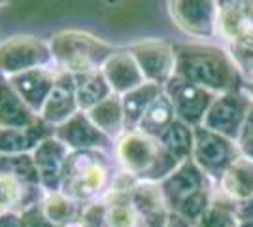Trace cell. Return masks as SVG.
<instances>
[{
  "instance_id": "1",
  "label": "cell",
  "mask_w": 253,
  "mask_h": 227,
  "mask_svg": "<svg viewBox=\"0 0 253 227\" xmlns=\"http://www.w3.org/2000/svg\"><path fill=\"white\" fill-rule=\"evenodd\" d=\"M176 72L195 86L204 87L213 95L244 89V80L232 63L227 47L204 42L174 44Z\"/></svg>"
},
{
  "instance_id": "2",
  "label": "cell",
  "mask_w": 253,
  "mask_h": 227,
  "mask_svg": "<svg viewBox=\"0 0 253 227\" xmlns=\"http://www.w3.org/2000/svg\"><path fill=\"white\" fill-rule=\"evenodd\" d=\"M112 153L119 171L134 176L138 182L161 184L179 165L157 138L146 136L140 131H125L116 140Z\"/></svg>"
},
{
  "instance_id": "3",
  "label": "cell",
  "mask_w": 253,
  "mask_h": 227,
  "mask_svg": "<svg viewBox=\"0 0 253 227\" xmlns=\"http://www.w3.org/2000/svg\"><path fill=\"white\" fill-rule=\"evenodd\" d=\"M114 161L110 151L78 150L66 157L61 191L80 205L102 201L114 180Z\"/></svg>"
},
{
  "instance_id": "4",
  "label": "cell",
  "mask_w": 253,
  "mask_h": 227,
  "mask_svg": "<svg viewBox=\"0 0 253 227\" xmlns=\"http://www.w3.org/2000/svg\"><path fill=\"white\" fill-rule=\"evenodd\" d=\"M49 49L55 68L70 74L98 70L108 61V57L117 51L116 45L84 31H61L53 34Z\"/></svg>"
},
{
  "instance_id": "5",
  "label": "cell",
  "mask_w": 253,
  "mask_h": 227,
  "mask_svg": "<svg viewBox=\"0 0 253 227\" xmlns=\"http://www.w3.org/2000/svg\"><path fill=\"white\" fill-rule=\"evenodd\" d=\"M240 157L238 144L229 140L221 135L206 129V127H195V148H193V161L201 167V171L213 184L221 180L225 171L232 163Z\"/></svg>"
},
{
  "instance_id": "6",
  "label": "cell",
  "mask_w": 253,
  "mask_h": 227,
  "mask_svg": "<svg viewBox=\"0 0 253 227\" xmlns=\"http://www.w3.org/2000/svg\"><path fill=\"white\" fill-rule=\"evenodd\" d=\"M53 65L49 42L36 36H13L0 44V74L11 78L32 68Z\"/></svg>"
},
{
  "instance_id": "7",
  "label": "cell",
  "mask_w": 253,
  "mask_h": 227,
  "mask_svg": "<svg viewBox=\"0 0 253 227\" xmlns=\"http://www.w3.org/2000/svg\"><path fill=\"white\" fill-rule=\"evenodd\" d=\"M252 108L253 100L246 93V89L217 95L202 121V127L236 142Z\"/></svg>"
},
{
  "instance_id": "8",
  "label": "cell",
  "mask_w": 253,
  "mask_h": 227,
  "mask_svg": "<svg viewBox=\"0 0 253 227\" xmlns=\"http://www.w3.org/2000/svg\"><path fill=\"white\" fill-rule=\"evenodd\" d=\"M169 13L174 25L187 36L210 40L219 34V8L215 0H169Z\"/></svg>"
},
{
  "instance_id": "9",
  "label": "cell",
  "mask_w": 253,
  "mask_h": 227,
  "mask_svg": "<svg viewBox=\"0 0 253 227\" xmlns=\"http://www.w3.org/2000/svg\"><path fill=\"white\" fill-rule=\"evenodd\" d=\"M163 89L174 106L176 118L191 127H201L213 98L217 97L204 87L195 86L179 76H172Z\"/></svg>"
},
{
  "instance_id": "10",
  "label": "cell",
  "mask_w": 253,
  "mask_h": 227,
  "mask_svg": "<svg viewBox=\"0 0 253 227\" xmlns=\"http://www.w3.org/2000/svg\"><path fill=\"white\" fill-rule=\"evenodd\" d=\"M159 185H161V191L165 195L170 212H176L191 197L213 189L210 178L202 173L201 167L193 161V157L179 163L176 171L169 174Z\"/></svg>"
},
{
  "instance_id": "11",
  "label": "cell",
  "mask_w": 253,
  "mask_h": 227,
  "mask_svg": "<svg viewBox=\"0 0 253 227\" xmlns=\"http://www.w3.org/2000/svg\"><path fill=\"white\" fill-rule=\"evenodd\" d=\"M126 49L134 57L146 82L165 87V84L176 72L174 45L163 40H144V42L130 44Z\"/></svg>"
},
{
  "instance_id": "12",
  "label": "cell",
  "mask_w": 253,
  "mask_h": 227,
  "mask_svg": "<svg viewBox=\"0 0 253 227\" xmlns=\"http://www.w3.org/2000/svg\"><path fill=\"white\" fill-rule=\"evenodd\" d=\"M55 138L61 140L70 151L78 150H104L114 151V144L108 135L96 127L87 112H78L63 125L55 127Z\"/></svg>"
},
{
  "instance_id": "13",
  "label": "cell",
  "mask_w": 253,
  "mask_h": 227,
  "mask_svg": "<svg viewBox=\"0 0 253 227\" xmlns=\"http://www.w3.org/2000/svg\"><path fill=\"white\" fill-rule=\"evenodd\" d=\"M78 112H80V104H78V97H76L74 74L59 70L55 86L40 112V118L53 127H59Z\"/></svg>"
},
{
  "instance_id": "14",
  "label": "cell",
  "mask_w": 253,
  "mask_h": 227,
  "mask_svg": "<svg viewBox=\"0 0 253 227\" xmlns=\"http://www.w3.org/2000/svg\"><path fill=\"white\" fill-rule=\"evenodd\" d=\"M59 70L55 66H43V68H32L21 74L8 78L13 89L19 93V97L25 100V104L40 116L45 100L51 93Z\"/></svg>"
},
{
  "instance_id": "15",
  "label": "cell",
  "mask_w": 253,
  "mask_h": 227,
  "mask_svg": "<svg viewBox=\"0 0 253 227\" xmlns=\"http://www.w3.org/2000/svg\"><path fill=\"white\" fill-rule=\"evenodd\" d=\"M70 150L55 136L45 140L32 151V159L36 165V171L40 176V184L43 191H61L63 184L64 165Z\"/></svg>"
},
{
  "instance_id": "16",
  "label": "cell",
  "mask_w": 253,
  "mask_h": 227,
  "mask_svg": "<svg viewBox=\"0 0 253 227\" xmlns=\"http://www.w3.org/2000/svg\"><path fill=\"white\" fill-rule=\"evenodd\" d=\"M102 74H104L106 82L110 84L112 91L123 97L125 93L136 89L138 86L146 84V78L142 74L140 66L136 65L134 57L128 53V49H117L116 53L108 57L104 65H102Z\"/></svg>"
},
{
  "instance_id": "17",
  "label": "cell",
  "mask_w": 253,
  "mask_h": 227,
  "mask_svg": "<svg viewBox=\"0 0 253 227\" xmlns=\"http://www.w3.org/2000/svg\"><path fill=\"white\" fill-rule=\"evenodd\" d=\"M215 193L238 205L253 197V161L240 155L225 171L221 180L215 185Z\"/></svg>"
},
{
  "instance_id": "18",
  "label": "cell",
  "mask_w": 253,
  "mask_h": 227,
  "mask_svg": "<svg viewBox=\"0 0 253 227\" xmlns=\"http://www.w3.org/2000/svg\"><path fill=\"white\" fill-rule=\"evenodd\" d=\"M38 119L40 116L25 104V100L13 89L10 80L0 74V129L31 127Z\"/></svg>"
},
{
  "instance_id": "19",
  "label": "cell",
  "mask_w": 253,
  "mask_h": 227,
  "mask_svg": "<svg viewBox=\"0 0 253 227\" xmlns=\"http://www.w3.org/2000/svg\"><path fill=\"white\" fill-rule=\"evenodd\" d=\"M132 205L138 210L146 227H165L170 208L159 184L138 182L132 191Z\"/></svg>"
},
{
  "instance_id": "20",
  "label": "cell",
  "mask_w": 253,
  "mask_h": 227,
  "mask_svg": "<svg viewBox=\"0 0 253 227\" xmlns=\"http://www.w3.org/2000/svg\"><path fill=\"white\" fill-rule=\"evenodd\" d=\"M55 136V127L42 118L31 127L0 129V153H32L45 138Z\"/></svg>"
},
{
  "instance_id": "21",
  "label": "cell",
  "mask_w": 253,
  "mask_h": 227,
  "mask_svg": "<svg viewBox=\"0 0 253 227\" xmlns=\"http://www.w3.org/2000/svg\"><path fill=\"white\" fill-rule=\"evenodd\" d=\"M163 87L157 84L146 82L142 86H138L136 89L128 91L121 97L123 102V114H125V131H136L138 123L142 121L144 114L148 112V108L153 104V100L163 95Z\"/></svg>"
},
{
  "instance_id": "22",
  "label": "cell",
  "mask_w": 253,
  "mask_h": 227,
  "mask_svg": "<svg viewBox=\"0 0 253 227\" xmlns=\"http://www.w3.org/2000/svg\"><path fill=\"white\" fill-rule=\"evenodd\" d=\"M76 80V97L82 112H89L95 108L96 104H100L102 100L114 95L110 84L106 82L102 70H91L84 74H74Z\"/></svg>"
},
{
  "instance_id": "23",
  "label": "cell",
  "mask_w": 253,
  "mask_h": 227,
  "mask_svg": "<svg viewBox=\"0 0 253 227\" xmlns=\"http://www.w3.org/2000/svg\"><path fill=\"white\" fill-rule=\"evenodd\" d=\"M87 116L95 123L104 135H108L112 140L116 142L123 133H125V114H123V102L119 95H112L95 108L87 112Z\"/></svg>"
},
{
  "instance_id": "24",
  "label": "cell",
  "mask_w": 253,
  "mask_h": 227,
  "mask_svg": "<svg viewBox=\"0 0 253 227\" xmlns=\"http://www.w3.org/2000/svg\"><path fill=\"white\" fill-rule=\"evenodd\" d=\"M215 2L219 8L217 33L225 38V42L244 31L250 23H253L250 15V0H215Z\"/></svg>"
},
{
  "instance_id": "25",
  "label": "cell",
  "mask_w": 253,
  "mask_h": 227,
  "mask_svg": "<svg viewBox=\"0 0 253 227\" xmlns=\"http://www.w3.org/2000/svg\"><path fill=\"white\" fill-rule=\"evenodd\" d=\"M174 119H178L176 118V112H174V106H172L170 98L163 91V95H159L153 100V104L148 108V112L144 114L142 121L138 123L136 131H140L146 136H151V138H157L159 140L161 135L172 125Z\"/></svg>"
},
{
  "instance_id": "26",
  "label": "cell",
  "mask_w": 253,
  "mask_h": 227,
  "mask_svg": "<svg viewBox=\"0 0 253 227\" xmlns=\"http://www.w3.org/2000/svg\"><path fill=\"white\" fill-rule=\"evenodd\" d=\"M227 51L232 63L236 65L242 76L244 84L253 82V23H250L244 31L227 40Z\"/></svg>"
},
{
  "instance_id": "27",
  "label": "cell",
  "mask_w": 253,
  "mask_h": 227,
  "mask_svg": "<svg viewBox=\"0 0 253 227\" xmlns=\"http://www.w3.org/2000/svg\"><path fill=\"white\" fill-rule=\"evenodd\" d=\"M159 142L178 159L179 163L187 161L193 157V148H195V127L187 123L174 119L172 125L161 135Z\"/></svg>"
},
{
  "instance_id": "28",
  "label": "cell",
  "mask_w": 253,
  "mask_h": 227,
  "mask_svg": "<svg viewBox=\"0 0 253 227\" xmlns=\"http://www.w3.org/2000/svg\"><path fill=\"white\" fill-rule=\"evenodd\" d=\"M42 208L55 227H61L78 218L84 210V205L76 203L63 191H45L42 199Z\"/></svg>"
},
{
  "instance_id": "29",
  "label": "cell",
  "mask_w": 253,
  "mask_h": 227,
  "mask_svg": "<svg viewBox=\"0 0 253 227\" xmlns=\"http://www.w3.org/2000/svg\"><path fill=\"white\" fill-rule=\"evenodd\" d=\"M238 224L240 222L236 218V205L219 193H215L213 189V199L210 206L195 224V227H238Z\"/></svg>"
},
{
  "instance_id": "30",
  "label": "cell",
  "mask_w": 253,
  "mask_h": 227,
  "mask_svg": "<svg viewBox=\"0 0 253 227\" xmlns=\"http://www.w3.org/2000/svg\"><path fill=\"white\" fill-rule=\"evenodd\" d=\"M0 174H10L27 184L42 185L32 153H0Z\"/></svg>"
},
{
  "instance_id": "31",
  "label": "cell",
  "mask_w": 253,
  "mask_h": 227,
  "mask_svg": "<svg viewBox=\"0 0 253 227\" xmlns=\"http://www.w3.org/2000/svg\"><path fill=\"white\" fill-rule=\"evenodd\" d=\"M106 227H146L130 201L106 203Z\"/></svg>"
},
{
  "instance_id": "32",
  "label": "cell",
  "mask_w": 253,
  "mask_h": 227,
  "mask_svg": "<svg viewBox=\"0 0 253 227\" xmlns=\"http://www.w3.org/2000/svg\"><path fill=\"white\" fill-rule=\"evenodd\" d=\"M21 220L23 227H55L49 222V218L45 216V212H43L42 201L29 206V208H25L21 212Z\"/></svg>"
},
{
  "instance_id": "33",
  "label": "cell",
  "mask_w": 253,
  "mask_h": 227,
  "mask_svg": "<svg viewBox=\"0 0 253 227\" xmlns=\"http://www.w3.org/2000/svg\"><path fill=\"white\" fill-rule=\"evenodd\" d=\"M236 144H238L240 155H244V157H248V159L253 161V108L250 112L248 119H246V123H244L242 133H240Z\"/></svg>"
},
{
  "instance_id": "34",
  "label": "cell",
  "mask_w": 253,
  "mask_h": 227,
  "mask_svg": "<svg viewBox=\"0 0 253 227\" xmlns=\"http://www.w3.org/2000/svg\"><path fill=\"white\" fill-rule=\"evenodd\" d=\"M236 218L238 222H253V197L236 205Z\"/></svg>"
},
{
  "instance_id": "35",
  "label": "cell",
  "mask_w": 253,
  "mask_h": 227,
  "mask_svg": "<svg viewBox=\"0 0 253 227\" xmlns=\"http://www.w3.org/2000/svg\"><path fill=\"white\" fill-rule=\"evenodd\" d=\"M0 227H23L21 212H0Z\"/></svg>"
},
{
  "instance_id": "36",
  "label": "cell",
  "mask_w": 253,
  "mask_h": 227,
  "mask_svg": "<svg viewBox=\"0 0 253 227\" xmlns=\"http://www.w3.org/2000/svg\"><path fill=\"white\" fill-rule=\"evenodd\" d=\"M165 227H195V224L189 222V220H185L183 216L176 214V212H170L167 222H165Z\"/></svg>"
},
{
  "instance_id": "37",
  "label": "cell",
  "mask_w": 253,
  "mask_h": 227,
  "mask_svg": "<svg viewBox=\"0 0 253 227\" xmlns=\"http://www.w3.org/2000/svg\"><path fill=\"white\" fill-rule=\"evenodd\" d=\"M244 89H246V93H248V95H250V98L253 100V82H252V84H246V86H244Z\"/></svg>"
},
{
  "instance_id": "38",
  "label": "cell",
  "mask_w": 253,
  "mask_h": 227,
  "mask_svg": "<svg viewBox=\"0 0 253 227\" xmlns=\"http://www.w3.org/2000/svg\"><path fill=\"white\" fill-rule=\"evenodd\" d=\"M238 227H253V222H240Z\"/></svg>"
},
{
  "instance_id": "39",
  "label": "cell",
  "mask_w": 253,
  "mask_h": 227,
  "mask_svg": "<svg viewBox=\"0 0 253 227\" xmlns=\"http://www.w3.org/2000/svg\"><path fill=\"white\" fill-rule=\"evenodd\" d=\"M250 15H252V21H253V0H250Z\"/></svg>"
},
{
  "instance_id": "40",
  "label": "cell",
  "mask_w": 253,
  "mask_h": 227,
  "mask_svg": "<svg viewBox=\"0 0 253 227\" xmlns=\"http://www.w3.org/2000/svg\"><path fill=\"white\" fill-rule=\"evenodd\" d=\"M10 2H11V0H0V8H2V6H8Z\"/></svg>"
}]
</instances>
